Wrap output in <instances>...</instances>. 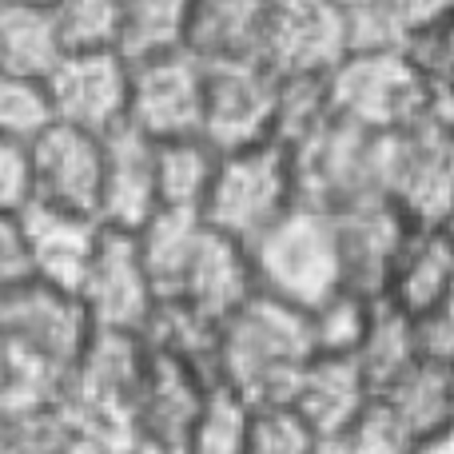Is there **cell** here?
<instances>
[{
    "instance_id": "cell-4",
    "label": "cell",
    "mask_w": 454,
    "mask_h": 454,
    "mask_svg": "<svg viewBox=\"0 0 454 454\" xmlns=\"http://www.w3.org/2000/svg\"><path fill=\"white\" fill-rule=\"evenodd\" d=\"M371 188L407 223H450V120L427 112L371 136Z\"/></svg>"
},
{
    "instance_id": "cell-34",
    "label": "cell",
    "mask_w": 454,
    "mask_h": 454,
    "mask_svg": "<svg viewBox=\"0 0 454 454\" xmlns=\"http://www.w3.org/2000/svg\"><path fill=\"white\" fill-rule=\"evenodd\" d=\"M24 279H32V267H28V247H24L20 212L0 207V291L16 287Z\"/></svg>"
},
{
    "instance_id": "cell-29",
    "label": "cell",
    "mask_w": 454,
    "mask_h": 454,
    "mask_svg": "<svg viewBox=\"0 0 454 454\" xmlns=\"http://www.w3.org/2000/svg\"><path fill=\"white\" fill-rule=\"evenodd\" d=\"M48 120H52V112H48L44 80L0 72V136L32 140Z\"/></svg>"
},
{
    "instance_id": "cell-33",
    "label": "cell",
    "mask_w": 454,
    "mask_h": 454,
    "mask_svg": "<svg viewBox=\"0 0 454 454\" xmlns=\"http://www.w3.org/2000/svg\"><path fill=\"white\" fill-rule=\"evenodd\" d=\"M379 8L387 12V20H391L395 36H399V44H403L411 32H423V28H431V24L450 20L454 0H379Z\"/></svg>"
},
{
    "instance_id": "cell-31",
    "label": "cell",
    "mask_w": 454,
    "mask_h": 454,
    "mask_svg": "<svg viewBox=\"0 0 454 454\" xmlns=\"http://www.w3.org/2000/svg\"><path fill=\"white\" fill-rule=\"evenodd\" d=\"M411 339H415V359L419 363L450 367V351H454L450 303L434 307V311H423V315H411Z\"/></svg>"
},
{
    "instance_id": "cell-39",
    "label": "cell",
    "mask_w": 454,
    "mask_h": 454,
    "mask_svg": "<svg viewBox=\"0 0 454 454\" xmlns=\"http://www.w3.org/2000/svg\"><path fill=\"white\" fill-rule=\"evenodd\" d=\"M319 454H335V450H331V442H323V450Z\"/></svg>"
},
{
    "instance_id": "cell-36",
    "label": "cell",
    "mask_w": 454,
    "mask_h": 454,
    "mask_svg": "<svg viewBox=\"0 0 454 454\" xmlns=\"http://www.w3.org/2000/svg\"><path fill=\"white\" fill-rule=\"evenodd\" d=\"M4 367H8V351H4V339H0V387H4Z\"/></svg>"
},
{
    "instance_id": "cell-21",
    "label": "cell",
    "mask_w": 454,
    "mask_h": 454,
    "mask_svg": "<svg viewBox=\"0 0 454 454\" xmlns=\"http://www.w3.org/2000/svg\"><path fill=\"white\" fill-rule=\"evenodd\" d=\"M375 399L407 427V434H427L450 427L454 415V387H450V367L439 363H411L399 379L375 391Z\"/></svg>"
},
{
    "instance_id": "cell-40",
    "label": "cell",
    "mask_w": 454,
    "mask_h": 454,
    "mask_svg": "<svg viewBox=\"0 0 454 454\" xmlns=\"http://www.w3.org/2000/svg\"><path fill=\"white\" fill-rule=\"evenodd\" d=\"M0 454H8V450H4V447H0Z\"/></svg>"
},
{
    "instance_id": "cell-30",
    "label": "cell",
    "mask_w": 454,
    "mask_h": 454,
    "mask_svg": "<svg viewBox=\"0 0 454 454\" xmlns=\"http://www.w3.org/2000/svg\"><path fill=\"white\" fill-rule=\"evenodd\" d=\"M415 434H407V427L391 415L379 399H371L363 407V415L331 442L335 454H407V442Z\"/></svg>"
},
{
    "instance_id": "cell-6",
    "label": "cell",
    "mask_w": 454,
    "mask_h": 454,
    "mask_svg": "<svg viewBox=\"0 0 454 454\" xmlns=\"http://www.w3.org/2000/svg\"><path fill=\"white\" fill-rule=\"evenodd\" d=\"M88 335H92V319L76 299V291L40 279H24L0 291V339L20 359L52 367L68 379Z\"/></svg>"
},
{
    "instance_id": "cell-9",
    "label": "cell",
    "mask_w": 454,
    "mask_h": 454,
    "mask_svg": "<svg viewBox=\"0 0 454 454\" xmlns=\"http://www.w3.org/2000/svg\"><path fill=\"white\" fill-rule=\"evenodd\" d=\"M44 96L52 120L108 136L128 116V56L120 48L64 52L48 68Z\"/></svg>"
},
{
    "instance_id": "cell-37",
    "label": "cell",
    "mask_w": 454,
    "mask_h": 454,
    "mask_svg": "<svg viewBox=\"0 0 454 454\" xmlns=\"http://www.w3.org/2000/svg\"><path fill=\"white\" fill-rule=\"evenodd\" d=\"M331 4L343 8V12H347V8H359V4H367V0H331Z\"/></svg>"
},
{
    "instance_id": "cell-38",
    "label": "cell",
    "mask_w": 454,
    "mask_h": 454,
    "mask_svg": "<svg viewBox=\"0 0 454 454\" xmlns=\"http://www.w3.org/2000/svg\"><path fill=\"white\" fill-rule=\"evenodd\" d=\"M16 4H36V8H52L56 0H16Z\"/></svg>"
},
{
    "instance_id": "cell-35",
    "label": "cell",
    "mask_w": 454,
    "mask_h": 454,
    "mask_svg": "<svg viewBox=\"0 0 454 454\" xmlns=\"http://www.w3.org/2000/svg\"><path fill=\"white\" fill-rule=\"evenodd\" d=\"M407 454H454V427L415 434V439L407 442Z\"/></svg>"
},
{
    "instance_id": "cell-28",
    "label": "cell",
    "mask_w": 454,
    "mask_h": 454,
    "mask_svg": "<svg viewBox=\"0 0 454 454\" xmlns=\"http://www.w3.org/2000/svg\"><path fill=\"white\" fill-rule=\"evenodd\" d=\"M323 439L283 403L255 407L243 454H319Z\"/></svg>"
},
{
    "instance_id": "cell-16",
    "label": "cell",
    "mask_w": 454,
    "mask_h": 454,
    "mask_svg": "<svg viewBox=\"0 0 454 454\" xmlns=\"http://www.w3.org/2000/svg\"><path fill=\"white\" fill-rule=\"evenodd\" d=\"M375 399L371 383L363 375L355 355H327L315 351L303 363V371L291 383V395L283 407H291L323 442H335L355 419L363 415V407Z\"/></svg>"
},
{
    "instance_id": "cell-22",
    "label": "cell",
    "mask_w": 454,
    "mask_h": 454,
    "mask_svg": "<svg viewBox=\"0 0 454 454\" xmlns=\"http://www.w3.org/2000/svg\"><path fill=\"white\" fill-rule=\"evenodd\" d=\"M220 148L204 136H176V140H156V192L160 207L172 212H196L204 207V196L212 188Z\"/></svg>"
},
{
    "instance_id": "cell-32",
    "label": "cell",
    "mask_w": 454,
    "mask_h": 454,
    "mask_svg": "<svg viewBox=\"0 0 454 454\" xmlns=\"http://www.w3.org/2000/svg\"><path fill=\"white\" fill-rule=\"evenodd\" d=\"M32 200V176H28V140L0 136V207L20 212Z\"/></svg>"
},
{
    "instance_id": "cell-7",
    "label": "cell",
    "mask_w": 454,
    "mask_h": 454,
    "mask_svg": "<svg viewBox=\"0 0 454 454\" xmlns=\"http://www.w3.org/2000/svg\"><path fill=\"white\" fill-rule=\"evenodd\" d=\"M279 120V76L263 60L204 64V112L200 136L212 148L231 152L275 136Z\"/></svg>"
},
{
    "instance_id": "cell-26",
    "label": "cell",
    "mask_w": 454,
    "mask_h": 454,
    "mask_svg": "<svg viewBox=\"0 0 454 454\" xmlns=\"http://www.w3.org/2000/svg\"><path fill=\"white\" fill-rule=\"evenodd\" d=\"M371 307L375 295L355 287H339L331 291L323 303H315L307 311V327H311V343L315 351L327 355H355V347L363 343V331L371 323Z\"/></svg>"
},
{
    "instance_id": "cell-25",
    "label": "cell",
    "mask_w": 454,
    "mask_h": 454,
    "mask_svg": "<svg viewBox=\"0 0 454 454\" xmlns=\"http://www.w3.org/2000/svg\"><path fill=\"white\" fill-rule=\"evenodd\" d=\"M192 0H120V52L140 60L152 52L184 48Z\"/></svg>"
},
{
    "instance_id": "cell-20",
    "label": "cell",
    "mask_w": 454,
    "mask_h": 454,
    "mask_svg": "<svg viewBox=\"0 0 454 454\" xmlns=\"http://www.w3.org/2000/svg\"><path fill=\"white\" fill-rule=\"evenodd\" d=\"M64 56L52 8L0 0V72L44 80L48 68Z\"/></svg>"
},
{
    "instance_id": "cell-13",
    "label": "cell",
    "mask_w": 454,
    "mask_h": 454,
    "mask_svg": "<svg viewBox=\"0 0 454 454\" xmlns=\"http://www.w3.org/2000/svg\"><path fill=\"white\" fill-rule=\"evenodd\" d=\"M207 387H212V379L144 343V367L136 379L132 403H128V423L160 450L180 454Z\"/></svg>"
},
{
    "instance_id": "cell-11",
    "label": "cell",
    "mask_w": 454,
    "mask_h": 454,
    "mask_svg": "<svg viewBox=\"0 0 454 454\" xmlns=\"http://www.w3.org/2000/svg\"><path fill=\"white\" fill-rule=\"evenodd\" d=\"M28 176L36 204L96 215L104 176V136L48 120L28 140Z\"/></svg>"
},
{
    "instance_id": "cell-3",
    "label": "cell",
    "mask_w": 454,
    "mask_h": 454,
    "mask_svg": "<svg viewBox=\"0 0 454 454\" xmlns=\"http://www.w3.org/2000/svg\"><path fill=\"white\" fill-rule=\"evenodd\" d=\"M255 291L311 311L315 303L343 287V255H339L335 212L315 204H295L279 215L259 239L247 243Z\"/></svg>"
},
{
    "instance_id": "cell-10",
    "label": "cell",
    "mask_w": 454,
    "mask_h": 454,
    "mask_svg": "<svg viewBox=\"0 0 454 454\" xmlns=\"http://www.w3.org/2000/svg\"><path fill=\"white\" fill-rule=\"evenodd\" d=\"M76 299L84 303L92 327L136 331L140 335L144 319L156 307V291H152V279L144 271V259L132 231L104 227L92 259H88L84 275L76 283Z\"/></svg>"
},
{
    "instance_id": "cell-15",
    "label": "cell",
    "mask_w": 454,
    "mask_h": 454,
    "mask_svg": "<svg viewBox=\"0 0 454 454\" xmlns=\"http://www.w3.org/2000/svg\"><path fill=\"white\" fill-rule=\"evenodd\" d=\"M251 295H255V271H251L247 247L204 223L188 259H184L180 275H176L172 295L164 299H180V303L196 307L200 315L220 323L223 315H231Z\"/></svg>"
},
{
    "instance_id": "cell-23",
    "label": "cell",
    "mask_w": 454,
    "mask_h": 454,
    "mask_svg": "<svg viewBox=\"0 0 454 454\" xmlns=\"http://www.w3.org/2000/svg\"><path fill=\"white\" fill-rule=\"evenodd\" d=\"M355 359H359L363 375H367L371 395L383 391L391 379H399L411 363H419L415 339H411V315H403L399 307H391L387 299L375 295L371 323L363 331V343L355 347Z\"/></svg>"
},
{
    "instance_id": "cell-1",
    "label": "cell",
    "mask_w": 454,
    "mask_h": 454,
    "mask_svg": "<svg viewBox=\"0 0 454 454\" xmlns=\"http://www.w3.org/2000/svg\"><path fill=\"white\" fill-rule=\"evenodd\" d=\"M315 355L307 311L255 291L215 327V383L251 407L287 403L291 383Z\"/></svg>"
},
{
    "instance_id": "cell-8",
    "label": "cell",
    "mask_w": 454,
    "mask_h": 454,
    "mask_svg": "<svg viewBox=\"0 0 454 454\" xmlns=\"http://www.w3.org/2000/svg\"><path fill=\"white\" fill-rule=\"evenodd\" d=\"M204 112V64L188 48H168L128 60V116L148 140H176L200 132Z\"/></svg>"
},
{
    "instance_id": "cell-14",
    "label": "cell",
    "mask_w": 454,
    "mask_h": 454,
    "mask_svg": "<svg viewBox=\"0 0 454 454\" xmlns=\"http://www.w3.org/2000/svg\"><path fill=\"white\" fill-rule=\"evenodd\" d=\"M160 212L156 192V140L120 124L104 136V176L96 220L112 231H140Z\"/></svg>"
},
{
    "instance_id": "cell-5",
    "label": "cell",
    "mask_w": 454,
    "mask_h": 454,
    "mask_svg": "<svg viewBox=\"0 0 454 454\" xmlns=\"http://www.w3.org/2000/svg\"><path fill=\"white\" fill-rule=\"evenodd\" d=\"M295 204V160H291L287 144L271 136V140L220 152V164H215L212 188H207L200 215H204L207 227L231 235L247 247Z\"/></svg>"
},
{
    "instance_id": "cell-12",
    "label": "cell",
    "mask_w": 454,
    "mask_h": 454,
    "mask_svg": "<svg viewBox=\"0 0 454 454\" xmlns=\"http://www.w3.org/2000/svg\"><path fill=\"white\" fill-rule=\"evenodd\" d=\"M347 52V16L331 0H271L259 60L275 76H327Z\"/></svg>"
},
{
    "instance_id": "cell-27",
    "label": "cell",
    "mask_w": 454,
    "mask_h": 454,
    "mask_svg": "<svg viewBox=\"0 0 454 454\" xmlns=\"http://www.w3.org/2000/svg\"><path fill=\"white\" fill-rule=\"evenodd\" d=\"M52 20L64 52L120 48V0H56Z\"/></svg>"
},
{
    "instance_id": "cell-18",
    "label": "cell",
    "mask_w": 454,
    "mask_h": 454,
    "mask_svg": "<svg viewBox=\"0 0 454 454\" xmlns=\"http://www.w3.org/2000/svg\"><path fill=\"white\" fill-rule=\"evenodd\" d=\"M20 227H24L32 279L52 283V287H64V291H76L104 223L88 212H68V207H52V204L28 200V204L20 207Z\"/></svg>"
},
{
    "instance_id": "cell-24",
    "label": "cell",
    "mask_w": 454,
    "mask_h": 454,
    "mask_svg": "<svg viewBox=\"0 0 454 454\" xmlns=\"http://www.w3.org/2000/svg\"><path fill=\"white\" fill-rule=\"evenodd\" d=\"M251 415H255V407L247 399H239L231 387L212 383L196 419H192V431L184 439L180 454H243Z\"/></svg>"
},
{
    "instance_id": "cell-17",
    "label": "cell",
    "mask_w": 454,
    "mask_h": 454,
    "mask_svg": "<svg viewBox=\"0 0 454 454\" xmlns=\"http://www.w3.org/2000/svg\"><path fill=\"white\" fill-rule=\"evenodd\" d=\"M454 255H450V223L419 227L411 223L387 263L379 299L399 307L403 315H423L450 303Z\"/></svg>"
},
{
    "instance_id": "cell-19",
    "label": "cell",
    "mask_w": 454,
    "mask_h": 454,
    "mask_svg": "<svg viewBox=\"0 0 454 454\" xmlns=\"http://www.w3.org/2000/svg\"><path fill=\"white\" fill-rule=\"evenodd\" d=\"M271 0H192L184 48L200 64L259 60Z\"/></svg>"
},
{
    "instance_id": "cell-2",
    "label": "cell",
    "mask_w": 454,
    "mask_h": 454,
    "mask_svg": "<svg viewBox=\"0 0 454 454\" xmlns=\"http://www.w3.org/2000/svg\"><path fill=\"white\" fill-rule=\"evenodd\" d=\"M323 84L327 108L363 132H391L427 112L450 120V84H431L403 48H347Z\"/></svg>"
}]
</instances>
